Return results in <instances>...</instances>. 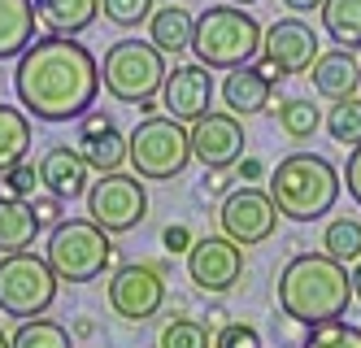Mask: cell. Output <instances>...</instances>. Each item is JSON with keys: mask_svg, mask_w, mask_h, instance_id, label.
I'll use <instances>...</instances> for the list:
<instances>
[{"mask_svg": "<svg viewBox=\"0 0 361 348\" xmlns=\"http://www.w3.org/2000/svg\"><path fill=\"white\" fill-rule=\"evenodd\" d=\"M226 5H244L248 9V5H257V0H226Z\"/></svg>", "mask_w": 361, "mask_h": 348, "instance_id": "obj_43", "label": "cell"}, {"mask_svg": "<svg viewBox=\"0 0 361 348\" xmlns=\"http://www.w3.org/2000/svg\"><path fill=\"white\" fill-rule=\"evenodd\" d=\"M218 227L226 239H235L240 248L248 244H266L279 227V209L270 200V192H262L257 183H244V187H231L222 196V209H218Z\"/></svg>", "mask_w": 361, "mask_h": 348, "instance_id": "obj_12", "label": "cell"}, {"mask_svg": "<svg viewBox=\"0 0 361 348\" xmlns=\"http://www.w3.org/2000/svg\"><path fill=\"white\" fill-rule=\"evenodd\" d=\"M39 235V222L27 200L18 196H0V257H13V253H27Z\"/></svg>", "mask_w": 361, "mask_h": 348, "instance_id": "obj_23", "label": "cell"}, {"mask_svg": "<svg viewBox=\"0 0 361 348\" xmlns=\"http://www.w3.org/2000/svg\"><path fill=\"white\" fill-rule=\"evenodd\" d=\"M0 183H5L9 196L31 200L35 187H39V166H35V162H18V166H9V170H0Z\"/></svg>", "mask_w": 361, "mask_h": 348, "instance_id": "obj_33", "label": "cell"}, {"mask_svg": "<svg viewBox=\"0 0 361 348\" xmlns=\"http://www.w3.org/2000/svg\"><path fill=\"white\" fill-rule=\"evenodd\" d=\"M183 261H188V279L196 283V292H204V296H226V292L244 279V248L235 239H226L222 231L192 239Z\"/></svg>", "mask_w": 361, "mask_h": 348, "instance_id": "obj_13", "label": "cell"}, {"mask_svg": "<svg viewBox=\"0 0 361 348\" xmlns=\"http://www.w3.org/2000/svg\"><path fill=\"white\" fill-rule=\"evenodd\" d=\"M214 74H209V66H200V61H188V66H174V70H166V83H161V96H157V104L166 109V118H174V122H183V126H192L196 118H204L214 109Z\"/></svg>", "mask_w": 361, "mask_h": 348, "instance_id": "obj_15", "label": "cell"}, {"mask_svg": "<svg viewBox=\"0 0 361 348\" xmlns=\"http://www.w3.org/2000/svg\"><path fill=\"white\" fill-rule=\"evenodd\" d=\"M192 136V157L204 170H231L244 157V122L226 109H209L204 118H196L188 126Z\"/></svg>", "mask_w": 361, "mask_h": 348, "instance_id": "obj_14", "label": "cell"}, {"mask_svg": "<svg viewBox=\"0 0 361 348\" xmlns=\"http://www.w3.org/2000/svg\"><path fill=\"white\" fill-rule=\"evenodd\" d=\"M9 348H74V335L57 318H22L18 331L9 335Z\"/></svg>", "mask_w": 361, "mask_h": 348, "instance_id": "obj_27", "label": "cell"}, {"mask_svg": "<svg viewBox=\"0 0 361 348\" xmlns=\"http://www.w3.org/2000/svg\"><path fill=\"white\" fill-rule=\"evenodd\" d=\"M318 61V35L314 26H305L300 18H279L262 31V74L270 83L292 74H309V66Z\"/></svg>", "mask_w": 361, "mask_h": 348, "instance_id": "obj_11", "label": "cell"}, {"mask_svg": "<svg viewBox=\"0 0 361 348\" xmlns=\"http://www.w3.org/2000/svg\"><path fill=\"white\" fill-rule=\"evenodd\" d=\"M353 301H361V261H357V270H353Z\"/></svg>", "mask_w": 361, "mask_h": 348, "instance_id": "obj_42", "label": "cell"}, {"mask_svg": "<svg viewBox=\"0 0 361 348\" xmlns=\"http://www.w3.org/2000/svg\"><path fill=\"white\" fill-rule=\"evenodd\" d=\"M148 26V44L161 48L166 57H178V52L192 48V31H196V18L188 5H178V0H170V5L152 9V18L144 22Z\"/></svg>", "mask_w": 361, "mask_h": 348, "instance_id": "obj_20", "label": "cell"}, {"mask_svg": "<svg viewBox=\"0 0 361 348\" xmlns=\"http://www.w3.org/2000/svg\"><path fill=\"white\" fill-rule=\"evenodd\" d=\"M270 114L288 140H314L322 126V109L309 96H279V100H270Z\"/></svg>", "mask_w": 361, "mask_h": 348, "instance_id": "obj_25", "label": "cell"}, {"mask_svg": "<svg viewBox=\"0 0 361 348\" xmlns=\"http://www.w3.org/2000/svg\"><path fill=\"white\" fill-rule=\"evenodd\" d=\"M79 157L92 174H114L126 166V136L105 109H87L79 118Z\"/></svg>", "mask_w": 361, "mask_h": 348, "instance_id": "obj_16", "label": "cell"}, {"mask_svg": "<svg viewBox=\"0 0 361 348\" xmlns=\"http://www.w3.org/2000/svg\"><path fill=\"white\" fill-rule=\"evenodd\" d=\"M231 170H235V179H240V183H257V179H266V174H270V170H266V162H262V157H252V152H244Z\"/></svg>", "mask_w": 361, "mask_h": 348, "instance_id": "obj_38", "label": "cell"}, {"mask_svg": "<svg viewBox=\"0 0 361 348\" xmlns=\"http://www.w3.org/2000/svg\"><path fill=\"white\" fill-rule=\"evenodd\" d=\"M279 309L300 327H318V323H335L348 313L353 301V279L348 265L331 261L326 253H296L288 265L279 270Z\"/></svg>", "mask_w": 361, "mask_h": 348, "instance_id": "obj_2", "label": "cell"}, {"mask_svg": "<svg viewBox=\"0 0 361 348\" xmlns=\"http://www.w3.org/2000/svg\"><path fill=\"white\" fill-rule=\"evenodd\" d=\"M192 227L188 222H170L166 231H161V248L170 253V257H188V248H192Z\"/></svg>", "mask_w": 361, "mask_h": 348, "instance_id": "obj_36", "label": "cell"}, {"mask_svg": "<svg viewBox=\"0 0 361 348\" xmlns=\"http://www.w3.org/2000/svg\"><path fill=\"white\" fill-rule=\"evenodd\" d=\"M300 348H361V327L344 323V318H335V323H318V327H309V335H305Z\"/></svg>", "mask_w": 361, "mask_h": 348, "instance_id": "obj_31", "label": "cell"}, {"mask_svg": "<svg viewBox=\"0 0 361 348\" xmlns=\"http://www.w3.org/2000/svg\"><path fill=\"white\" fill-rule=\"evenodd\" d=\"M331 140L344 144V148H357L361 144V96H348V100H335L331 114L322 118Z\"/></svg>", "mask_w": 361, "mask_h": 348, "instance_id": "obj_29", "label": "cell"}, {"mask_svg": "<svg viewBox=\"0 0 361 348\" xmlns=\"http://www.w3.org/2000/svg\"><path fill=\"white\" fill-rule=\"evenodd\" d=\"M13 96L35 122H79L96 109L100 61L79 35H39L13 61Z\"/></svg>", "mask_w": 361, "mask_h": 348, "instance_id": "obj_1", "label": "cell"}, {"mask_svg": "<svg viewBox=\"0 0 361 348\" xmlns=\"http://www.w3.org/2000/svg\"><path fill=\"white\" fill-rule=\"evenodd\" d=\"M157 348H214V331L196 323V318H170V323L157 331Z\"/></svg>", "mask_w": 361, "mask_h": 348, "instance_id": "obj_30", "label": "cell"}, {"mask_svg": "<svg viewBox=\"0 0 361 348\" xmlns=\"http://www.w3.org/2000/svg\"><path fill=\"white\" fill-rule=\"evenodd\" d=\"M214 348H262V335L248 323H222L214 331Z\"/></svg>", "mask_w": 361, "mask_h": 348, "instance_id": "obj_34", "label": "cell"}, {"mask_svg": "<svg viewBox=\"0 0 361 348\" xmlns=\"http://www.w3.org/2000/svg\"><path fill=\"white\" fill-rule=\"evenodd\" d=\"M48 35H83L100 18V0H31Z\"/></svg>", "mask_w": 361, "mask_h": 348, "instance_id": "obj_21", "label": "cell"}, {"mask_svg": "<svg viewBox=\"0 0 361 348\" xmlns=\"http://www.w3.org/2000/svg\"><path fill=\"white\" fill-rule=\"evenodd\" d=\"M322 253L340 265H357L361 261V222L348 218V213L344 218H331L322 231Z\"/></svg>", "mask_w": 361, "mask_h": 348, "instance_id": "obj_28", "label": "cell"}, {"mask_svg": "<svg viewBox=\"0 0 361 348\" xmlns=\"http://www.w3.org/2000/svg\"><path fill=\"white\" fill-rule=\"evenodd\" d=\"M0 348H9V335H5V331H0Z\"/></svg>", "mask_w": 361, "mask_h": 348, "instance_id": "obj_44", "label": "cell"}, {"mask_svg": "<svg viewBox=\"0 0 361 348\" xmlns=\"http://www.w3.org/2000/svg\"><path fill=\"white\" fill-rule=\"evenodd\" d=\"M87 162L79 157V148H70V144H57V148H48L39 157V187L44 192H53L57 200H79L87 196Z\"/></svg>", "mask_w": 361, "mask_h": 348, "instance_id": "obj_17", "label": "cell"}, {"mask_svg": "<svg viewBox=\"0 0 361 348\" xmlns=\"http://www.w3.org/2000/svg\"><path fill=\"white\" fill-rule=\"evenodd\" d=\"M262 31L244 5H209L204 13H196V31H192V52L200 66L209 70H240L262 57Z\"/></svg>", "mask_w": 361, "mask_h": 348, "instance_id": "obj_4", "label": "cell"}, {"mask_svg": "<svg viewBox=\"0 0 361 348\" xmlns=\"http://www.w3.org/2000/svg\"><path fill=\"white\" fill-rule=\"evenodd\" d=\"M152 9H157V0H100V13H105V22L122 26V31H135V26H144L152 18Z\"/></svg>", "mask_w": 361, "mask_h": 348, "instance_id": "obj_32", "label": "cell"}, {"mask_svg": "<svg viewBox=\"0 0 361 348\" xmlns=\"http://www.w3.org/2000/svg\"><path fill=\"white\" fill-rule=\"evenodd\" d=\"M31 213H35V222H39V231H53L61 218H66V200H57L53 192H35L31 200Z\"/></svg>", "mask_w": 361, "mask_h": 348, "instance_id": "obj_35", "label": "cell"}, {"mask_svg": "<svg viewBox=\"0 0 361 348\" xmlns=\"http://www.w3.org/2000/svg\"><path fill=\"white\" fill-rule=\"evenodd\" d=\"M70 335H79V340H92V335H96V323H92V318H74Z\"/></svg>", "mask_w": 361, "mask_h": 348, "instance_id": "obj_41", "label": "cell"}, {"mask_svg": "<svg viewBox=\"0 0 361 348\" xmlns=\"http://www.w3.org/2000/svg\"><path fill=\"white\" fill-rule=\"evenodd\" d=\"M166 52L152 48L148 40L126 35L118 44L105 48V61H100V88L105 96H114L118 104H135L140 114L157 109V96L166 83Z\"/></svg>", "mask_w": 361, "mask_h": 348, "instance_id": "obj_5", "label": "cell"}, {"mask_svg": "<svg viewBox=\"0 0 361 348\" xmlns=\"http://www.w3.org/2000/svg\"><path fill=\"white\" fill-rule=\"evenodd\" d=\"M57 275L44 257L27 253H13V257H0V313L9 318H39L53 309L57 301Z\"/></svg>", "mask_w": 361, "mask_h": 348, "instance_id": "obj_8", "label": "cell"}, {"mask_svg": "<svg viewBox=\"0 0 361 348\" xmlns=\"http://www.w3.org/2000/svg\"><path fill=\"white\" fill-rule=\"evenodd\" d=\"M126 166L144 183H170L192 166V136L183 122L144 114L140 126L126 136Z\"/></svg>", "mask_w": 361, "mask_h": 348, "instance_id": "obj_7", "label": "cell"}, {"mask_svg": "<svg viewBox=\"0 0 361 348\" xmlns=\"http://www.w3.org/2000/svg\"><path fill=\"white\" fill-rule=\"evenodd\" d=\"M218 96H222V104H226V114H235V118H252V114L270 109V100H274V83L262 74V66H240V70H226Z\"/></svg>", "mask_w": 361, "mask_h": 348, "instance_id": "obj_19", "label": "cell"}, {"mask_svg": "<svg viewBox=\"0 0 361 348\" xmlns=\"http://www.w3.org/2000/svg\"><path fill=\"white\" fill-rule=\"evenodd\" d=\"M231 183H235V174H231V170H204L200 192H204V196H226V192H231Z\"/></svg>", "mask_w": 361, "mask_h": 348, "instance_id": "obj_39", "label": "cell"}, {"mask_svg": "<svg viewBox=\"0 0 361 348\" xmlns=\"http://www.w3.org/2000/svg\"><path fill=\"white\" fill-rule=\"evenodd\" d=\"M357 96H361V88H357Z\"/></svg>", "mask_w": 361, "mask_h": 348, "instance_id": "obj_45", "label": "cell"}, {"mask_svg": "<svg viewBox=\"0 0 361 348\" xmlns=\"http://www.w3.org/2000/svg\"><path fill=\"white\" fill-rule=\"evenodd\" d=\"M105 296L122 323H148L152 313L166 309L170 292H166V275L152 270V261H126L109 275Z\"/></svg>", "mask_w": 361, "mask_h": 348, "instance_id": "obj_10", "label": "cell"}, {"mask_svg": "<svg viewBox=\"0 0 361 348\" xmlns=\"http://www.w3.org/2000/svg\"><path fill=\"white\" fill-rule=\"evenodd\" d=\"M279 5H288L292 13H314V9H322V0H279Z\"/></svg>", "mask_w": 361, "mask_h": 348, "instance_id": "obj_40", "label": "cell"}, {"mask_svg": "<svg viewBox=\"0 0 361 348\" xmlns=\"http://www.w3.org/2000/svg\"><path fill=\"white\" fill-rule=\"evenodd\" d=\"M44 261L53 265L57 283H96L114 270V235L92 218H61L48 231Z\"/></svg>", "mask_w": 361, "mask_h": 348, "instance_id": "obj_6", "label": "cell"}, {"mask_svg": "<svg viewBox=\"0 0 361 348\" xmlns=\"http://www.w3.org/2000/svg\"><path fill=\"white\" fill-rule=\"evenodd\" d=\"M322 31L335 40V48H361V0H322Z\"/></svg>", "mask_w": 361, "mask_h": 348, "instance_id": "obj_26", "label": "cell"}, {"mask_svg": "<svg viewBox=\"0 0 361 348\" xmlns=\"http://www.w3.org/2000/svg\"><path fill=\"white\" fill-rule=\"evenodd\" d=\"M340 174H344V183H348V196H353L357 209H361V144L348 148V166H344Z\"/></svg>", "mask_w": 361, "mask_h": 348, "instance_id": "obj_37", "label": "cell"}, {"mask_svg": "<svg viewBox=\"0 0 361 348\" xmlns=\"http://www.w3.org/2000/svg\"><path fill=\"white\" fill-rule=\"evenodd\" d=\"M309 83H314V96L322 100H348L357 96L361 88V61L353 57L348 48H331V52H318V61L309 66Z\"/></svg>", "mask_w": 361, "mask_h": 348, "instance_id": "obj_18", "label": "cell"}, {"mask_svg": "<svg viewBox=\"0 0 361 348\" xmlns=\"http://www.w3.org/2000/svg\"><path fill=\"white\" fill-rule=\"evenodd\" d=\"M31 140H35L31 114H27V109H18V104H0V170H9V166H18V162H27Z\"/></svg>", "mask_w": 361, "mask_h": 348, "instance_id": "obj_24", "label": "cell"}, {"mask_svg": "<svg viewBox=\"0 0 361 348\" xmlns=\"http://www.w3.org/2000/svg\"><path fill=\"white\" fill-rule=\"evenodd\" d=\"M35 5L31 0H0V61H18L35 44Z\"/></svg>", "mask_w": 361, "mask_h": 348, "instance_id": "obj_22", "label": "cell"}, {"mask_svg": "<svg viewBox=\"0 0 361 348\" xmlns=\"http://www.w3.org/2000/svg\"><path fill=\"white\" fill-rule=\"evenodd\" d=\"M83 200H87V218L109 235H126L148 218V192L140 174H122V170L100 174Z\"/></svg>", "mask_w": 361, "mask_h": 348, "instance_id": "obj_9", "label": "cell"}, {"mask_svg": "<svg viewBox=\"0 0 361 348\" xmlns=\"http://www.w3.org/2000/svg\"><path fill=\"white\" fill-rule=\"evenodd\" d=\"M270 179V200L279 209V218L288 222H318L340 205L344 174L335 170L322 152H288L283 162L266 174Z\"/></svg>", "mask_w": 361, "mask_h": 348, "instance_id": "obj_3", "label": "cell"}]
</instances>
